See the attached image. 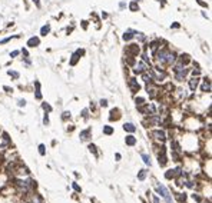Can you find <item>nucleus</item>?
<instances>
[{"label":"nucleus","instance_id":"1","mask_svg":"<svg viewBox=\"0 0 212 203\" xmlns=\"http://www.w3.org/2000/svg\"><path fill=\"white\" fill-rule=\"evenodd\" d=\"M153 56L156 59V63L160 66H172L176 62V54L174 51H171L169 49H166V47H163V49L159 47Z\"/></svg>","mask_w":212,"mask_h":203},{"label":"nucleus","instance_id":"2","mask_svg":"<svg viewBox=\"0 0 212 203\" xmlns=\"http://www.w3.org/2000/svg\"><path fill=\"white\" fill-rule=\"evenodd\" d=\"M155 189H156V195H158L160 199H163L166 203L174 202V197H172L171 190L165 186L163 183H160V182H155Z\"/></svg>","mask_w":212,"mask_h":203},{"label":"nucleus","instance_id":"3","mask_svg":"<svg viewBox=\"0 0 212 203\" xmlns=\"http://www.w3.org/2000/svg\"><path fill=\"white\" fill-rule=\"evenodd\" d=\"M183 173V168L182 166H176V168H172V169L165 170V179L168 180H175L178 177H181Z\"/></svg>","mask_w":212,"mask_h":203},{"label":"nucleus","instance_id":"4","mask_svg":"<svg viewBox=\"0 0 212 203\" xmlns=\"http://www.w3.org/2000/svg\"><path fill=\"white\" fill-rule=\"evenodd\" d=\"M151 136H152V139L156 143H159V145H163L166 142V132L163 129H155V130H152L151 132Z\"/></svg>","mask_w":212,"mask_h":203},{"label":"nucleus","instance_id":"5","mask_svg":"<svg viewBox=\"0 0 212 203\" xmlns=\"http://www.w3.org/2000/svg\"><path fill=\"white\" fill-rule=\"evenodd\" d=\"M168 162H169V159H168V156H166V149H165V146L162 145V146H160V152H158V163H159V166L165 168V166L168 165Z\"/></svg>","mask_w":212,"mask_h":203},{"label":"nucleus","instance_id":"6","mask_svg":"<svg viewBox=\"0 0 212 203\" xmlns=\"http://www.w3.org/2000/svg\"><path fill=\"white\" fill-rule=\"evenodd\" d=\"M158 90H159V87L155 85L153 82L146 83V93L149 95L151 99H156V96H158Z\"/></svg>","mask_w":212,"mask_h":203},{"label":"nucleus","instance_id":"7","mask_svg":"<svg viewBox=\"0 0 212 203\" xmlns=\"http://www.w3.org/2000/svg\"><path fill=\"white\" fill-rule=\"evenodd\" d=\"M128 86H129V89H130L132 93H138L141 90V85L138 83V79L136 77H129L128 79Z\"/></svg>","mask_w":212,"mask_h":203},{"label":"nucleus","instance_id":"8","mask_svg":"<svg viewBox=\"0 0 212 203\" xmlns=\"http://www.w3.org/2000/svg\"><path fill=\"white\" fill-rule=\"evenodd\" d=\"M162 123V119L158 115H151L148 120H145V126H159Z\"/></svg>","mask_w":212,"mask_h":203},{"label":"nucleus","instance_id":"9","mask_svg":"<svg viewBox=\"0 0 212 203\" xmlns=\"http://www.w3.org/2000/svg\"><path fill=\"white\" fill-rule=\"evenodd\" d=\"M149 66L146 65V63H143V62H139V63H136L135 65V67H133V73L135 74H142V73H145L146 70H149Z\"/></svg>","mask_w":212,"mask_h":203},{"label":"nucleus","instance_id":"10","mask_svg":"<svg viewBox=\"0 0 212 203\" xmlns=\"http://www.w3.org/2000/svg\"><path fill=\"white\" fill-rule=\"evenodd\" d=\"M126 51H128L129 57H135V56L139 54V46H138V44H129V46L126 47Z\"/></svg>","mask_w":212,"mask_h":203},{"label":"nucleus","instance_id":"11","mask_svg":"<svg viewBox=\"0 0 212 203\" xmlns=\"http://www.w3.org/2000/svg\"><path fill=\"white\" fill-rule=\"evenodd\" d=\"M83 54H85V49H80V50H77L76 53H73V54H72V59H70V66H75V65L77 63V60H79Z\"/></svg>","mask_w":212,"mask_h":203},{"label":"nucleus","instance_id":"12","mask_svg":"<svg viewBox=\"0 0 212 203\" xmlns=\"http://www.w3.org/2000/svg\"><path fill=\"white\" fill-rule=\"evenodd\" d=\"M199 82H201V79L196 77V76H194L192 79H189V82H188L189 90H191V92H195V90L198 89V86H199Z\"/></svg>","mask_w":212,"mask_h":203},{"label":"nucleus","instance_id":"13","mask_svg":"<svg viewBox=\"0 0 212 203\" xmlns=\"http://www.w3.org/2000/svg\"><path fill=\"white\" fill-rule=\"evenodd\" d=\"M79 137H80V140H82V142H88V140H90V137H92V129H90V127H88V129L82 130Z\"/></svg>","mask_w":212,"mask_h":203},{"label":"nucleus","instance_id":"14","mask_svg":"<svg viewBox=\"0 0 212 203\" xmlns=\"http://www.w3.org/2000/svg\"><path fill=\"white\" fill-rule=\"evenodd\" d=\"M123 130L126 132V133H129V135H133L135 132H136V126L133 124V123H130V122H128V123H125L123 126Z\"/></svg>","mask_w":212,"mask_h":203},{"label":"nucleus","instance_id":"15","mask_svg":"<svg viewBox=\"0 0 212 203\" xmlns=\"http://www.w3.org/2000/svg\"><path fill=\"white\" fill-rule=\"evenodd\" d=\"M125 143H126V146H130V147H133V146L138 143V139H136V136L128 135L126 137H125Z\"/></svg>","mask_w":212,"mask_h":203},{"label":"nucleus","instance_id":"16","mask_svg":"<svg viewBox=\"0 0 212 203\" xmlns=\"http://www.w3.org/2000/svg\"><path fill=\"white\" fill-rule=\"evenodd\" d=\"M121 119V112H119V109H112L110 112H109V120L110 122H113V120H119Z\"/></svg>","mask_w":212,"mask_h":203},{"label":"nucleus","instance_id":"17","mask_svg":"<svg viewBox=\"0 0 212 203\" xmlns=\"http://www.w3.org/2000/svg\"><path fill=\"white\" fill-rule=\"evenodd\" d=\"M201 90H202L204 93H209V92H211V80H209L208 77L204 79V83L201 86Z\"/></svg>","mask_w":212,"mask_h":203},{"label":"nucleus","instance_id":"18","mask_svg":"<svg viewBox=\"0 0 212 203\" xmlns=\"http://www.w3.org/2000/svg\"><path fill=\"white\" fill-rule=\"evenodd\" d=\"M148 174H149V170L141 169V170H138V174H136V177H138V180H139V182H143V180L148 177Z\"/></svg>","mask_w":212,"mask_h":203},{"label":"nucleus","instance_id":"19","mask_svg":"<svg viewBox=\"0 0 212 203\" xmlns=\"http://www.w3.org/2000/svg\"><path fill=\"white\" fill-rule=\"evenodd\" d=\"M40 44V39L39 37H30L27 40V47H37Z\"/></svg>","mask_w":212,"mask_h":203},{"label":"nucleus","instance_id":"20","mask_svg":"<svg viewBox=\"0 0 212 203\" xmlns=\"http://www.w3.org/2000/svg\"><path fill=\"white\" fill-rule=\"evenodd\" d=\"M175 197H176V200L179 203H183V202H186L188 195H186L185 192H178V193H175Z\"/></svg>","mask_w":212,"mask_h":203},{"label":"nucleus","instance_id":"21","mask_svg":"<svg viewBox=\"0 0 212 203\" xmlns=\"http://www.w3.org/2000/svg\"><path fill=\"white\" fill-rule=\"evenodd\" d=\"M141 157H142V160H143V163H145L146 166H149V168L152 166V160H151V156H149L148 153H143V152H142L141 153Z\"/></svg>","mask_w":212,"mask_h":203},{"label":"nucleus","instance_id":"22","mask_svg":"<svg viewBox=\"0 0 212 203\" xmlns=\"http://www.w3.org/2000/svg\"><path fill=\"white\" fill-rule=\"evenodd\" d=\"M148 199L151 200L152 203H160V199H159L158 195H155V193H152V192H148Z\"/></svg>","mask_w":212,"mask_h":203},{"label":"nucleus","instance_id":"23","mask_svg":"<svg viewBox=\"0 0 212 203\" xmlns=\"http://www.w3.org/2000/svg\"><path fill=\"white\" fill-rule=\"evenodd\" d=\"M132 37H135V32H133V30H128V32H125L123 36H122V39H123L125 42L130 40Z\"/></svg>","mask_w":212,"mask_h":203},{"label":"nucleus","instance_id":"24","mask_svg":"<svg viewBox=\"0 0 212 203\" xmlns=\"http://www.w3.org/2000/svg\"><path fill=\"white\" fill-rule=\"evenodd\" d=\"M149 47H151V53H152V56L156 53V50L159 49V42H152L151 44H149Z\"/></svg>","mask_w":212,"mask_h":203},{"label":"nucleus","instance_id":"25","mask_svg":"<svg viewBox=\"0 0 212 203\" xmlns=\"http://www.w3.org/2000/svg\"><path fill=\"white\" fill-rule=\"evenodd\" d=\"M113 127L112 126H109V124H106V126H103V135L106 136H110V135H113Z\"/></svg>","mask_w":212,"mask_h":203},{"label":"nucleus","instance_id":"26","mask_svg":"<svg viewBox=\"0 0 212 203\" xmlns=\"http://www.w3.org/2000/svg\"><path fill=\"white\" fill-rule=\"evenodd\" d=\"M35 97L37 100H42V93H40V83L36 82V93H35Z\"/></svg>","mask_w":212,"mask_h":203},{"label":"nucleus","instance_id":"27","mask_svg":"<svg viewBox=\"0 0 212 203\" xmlns=\"http://www.w3.org/2000/svg\"><path fill=\"white\" fill-rule=\"evenodd\" d=\"M88 149H89V152H90V153H93V154H95V156H96V157H98V156H99V153H98V147H96V146H95V145H93V143H89Z\"/></svg>","mask_w":212,"mask_h":203},{"label":"nucleus","instance_id":"28","mask_svg":"<svg viewBox=\"0 0 212 203\" xmlns=\"http://www.w3.org/2000/svg\"><path fill=\"white\" fill-rule=\"evenodd\" d=\"M42 109H43L46 113H50V112H52V106H50L47 101H42Z\"/></svg>","mask_w":212,"mask_h":203},{"label":"nucleus","instance_id":"29","mask_svg":"<svg viewBox=\"0 0 212 203\" xmlns=\"http://www.w3.org/2000/svg\"><path fill=\"white\" fill-rule=\"evenodd\" d=\"M49 32H50V24H46V26H43V27L40 29V34H42V36L49 34Z\"/></svg>","mask_w":212,"mask_h":203},{"label":"nucleus","instance_id":"30","mask_svg":"<svg viewBox=\"0 0 212 203\" xmlns=\"http://www.w3.org/2000/svg\"><path fill=\"white\" fill-rule=\"evenodd\" d=\"M7 74H9L10 77H13V80H17L19 77H20L19 72H15V70H9V72H7Z\"/></svg>","mask_w":212,"mask_h":203},{"label":"nucleus","instance_id":"31","mask_svg":"<svg viewBox=\"0 0 212 203\" xmlns=\"http://www.w3.org/2000/svg\"><path fill=\"white\" fill-rule=\"evenodd\" d=\"M37 149H39V154H40V156H46V146H45L43 143H40Z\"/></svg>","mask_w":212,"mask_h":203},{"label":"nucleus","instance_id":"32","mask_svg":"<svg viewBox=\"0 0 212 203\" xmlns=\"http://www.w3.org/2000/svg\"><path fill=\"white\" fill-rule=\"evenodd\" d=\"M129 9H130L132 12H138V10H139V6H138L136 1H132V3L129 4Z\"/></svg>","mask_w":212,"mask_h":203},{"label":"nucleus","instance_id":"33","mask_svg":"<svg viewBox=\"0 0 212 203\" xmlns=\"http://www.w3.org/2000/svg\"><path fill=\"white\" fill-rule=\"evenodd\" d=\"M72 187H73V190H75V192H77V193H82V187L77 185V182H72Z\"/></svg>","mask_w":212,"mask_h":203},{"label":"nucleus","instance_id":"34","mask_svg":"<svg viewBox=\"0 0 212 203\" xmlns=\"http://www.w3.org/2000/svg\"><path fill=\"white\" fill-rule=\"evenodd\" d=\"M135 103H136V107H138V106L145 104L146 101H145V99H143V97H135Z\"/></svg>","mask_w":212,"mask_h":203},{"label":"nucleus","instance_id":"35","mask_svg":"<svg viewBox=\"0 0 212 203\" xmlns=\"http://www.w3.org/2000/svg\"><path fill=\"white\" fill-rule=\"evenodd\" d=\"M192 199H194L196 203H201V202H202V196H199L198 193H192Z\"/></svg>","mask_w":212,"mask_h":203},{"label":"nucleus","instance_id":"36","mask_svg":"<svg viewBox=\"0 0 212 203\" xmlns=\"http://www.w3.org/2000/svg\"><path fill=\"white\" fill-rule=\"evenodd\" d=\"M62 119H63V120H68V119H70V112H63V115H62Z\"/></svg>","mask_w":212,"mask_h":203},{"label":"nucleus","instance_id":"37","mask_svg":"<svg viewBox=\"0 0 212 203\" xmlns=\"http://www.w3.org/2000/svg\"><path fill=\"white\" fill-rule=\"evenodd\" d=\"M43 123L47 126L49 124V113H45V116H43Z\"/></svg>","mask_w":212,"mask_h":203},{"label":"nucleus","instance_id":"38","mask_svg":"<svg viewBox=\"0 0 212 203\" xmlns=\"http://www.w3.org/2000/svg\"><path fill=\"white\" fill-rule=\"evenodd\" d=\"M199 74H201V70L199 69H196V70H192V76H196V77H199Z\"/></svg>","mask_w":212,"mask_h":203},{"label":"nucleus","instance_id":"39","mask_svg":"<svg viewBox=\"0 0 212 203\" xmlns=\"http://www.w3.org/2000/svg\"><path fill=\"white\" fill-rule=\"evenodd\" d=\"M17 104L20 106V107H22V106L24 107V106H26V100H24V99H20V100L17 101Z\"/></svg>","mask_w":212,"mask_h":203},{"label":"nucleus","instance_id":"40","mask_svg":"<svg viewBox=\"0 0 212 203\" xmlns=\"http://www.w3.org/2000/svg\"><path fill=\"white\" fill-rule=\"evenodd\" d=\"M99 104H100L102 107H106V106H107V100H106V99H102V100H100V103H99Z\"/></svg>","mask_w":212,"mask_h":203},{"label":"nucleus","instance_id":"41","mask_svg":"<svg viewBox=\"0 0 212 203\" xmlns=\"http://www.w3.org/2000/svg\"><path fill=\"white\" fill-rule=\"evenodd\" d=\"M22 54H23V57H24V59H27V57H29V53H27V50H26V49H23V50H22Z\"/></svg>","mask_w":212,"mask_h":203},{"label":"nucleus","instance_id":"42","mask_svg":"<svg viewBox=\"0 0 212 203\" xmlns=\"http://www.w3.org/2000/svg\"><path fill=\"white\" fill-rule=\"evenodd\" d=\"M19 53H20V51H19V50H15V51H12V53H10V57H12V59H13V57H16V56H17Z\"/></svg>","mask_w":212,"mask_h":203},{"label":"nucleus","instance_id":"43","mask_svg":"<svg viewBox=\"0 0 212 203\" xmlns=\"http://www.w3.org/2000/svg\"><path fill=\"white\" fill-rule=\"evenodd\" d=\"M121 159H122V156H121V153H116V154H115V160H116V162H119Z\"/></svg>","mask_w":212,"mask_h":203},{"label":"nucleus","instance_id":"44","mask_svg":"<svg viewBox=\"0 0 212 203\" xmlns=\"http://www.w3.org/2000/svg\"><path fill=\"white\" fill-rule=\"evenodd\" d=\"M88 113H89V110H88V109H85V110L82 112V116H83V117H88V116H89Z\"/></svg>","mask_w":212,"mask_h":203},{"label":"nucleus","instance_id":"45","mask_svg":"<svg viewBox=\"0 0 212 203\" xmlns=\"http://www.w3.org/2000/svg\"><path fill=\"white\" fill-rule=\"evenodd\" d=\"M4 90H6V92H12L13 89H10V87H7V86H4Z\"/></svg>","mask_w":212,"mask_h":203},{"label":"nucleus","instance_id":"46","mask_svg":"<svg viewBox=\"0 0 212 203\" xmlns=\"http://www.w3.org/2000/svg\"><path fill=\"white\" fill-rule=\"evenodd\" d=\"M33 1H35V3H36V6H40V3H39V0H33Z\"/></svg>","mask_w":212,"mask_h":203},{"label":"nucleus","instance_id":"47","mask_svg":"<svg viewBox=\"0 0 212 203\" xmlns=\"http://www.w3.org/2000/svg\"><path fill=\"white\" fill-rule=\"evenodd\" d=\"M183 203H186V202H183Z\"/></svg>","mask_w":212,"mask_h":203}]
</instances>
